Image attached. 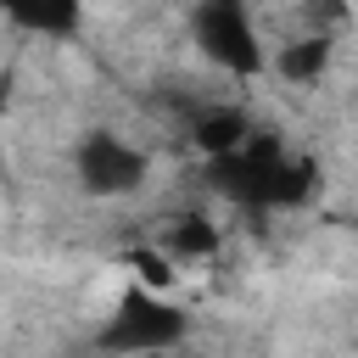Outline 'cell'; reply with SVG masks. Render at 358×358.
Segmentation results:
<instances>
[{"mask_svg":"<svg viewBox=\"0 0 358 358\" xmlns=\"http://www.w3.org/2000/svg\"><path fill=\"white\" fill-rule=\"evenodd\" d=\"M190 336V313L173 308L162 291H123V302L112 308V319L101 324L95 347L101 352H117V358H134V352H157V347H179Z\"/></svg>","mask_w":358,"mask_h":358,"instance_id":"6da1fadb","label":"cell"},{"mask_svg":"<svg viewBox=\"0 0 358 358\" xmlns=\"http://www.w3.org/2000/svg\"><path fill=\"white\" fill-rule=\"evenodd\" d=\"M196 45L224 73H263V39L252 28V11L241 0H201L196 6Z\"/></svg>","mask_w":358,"mask_h":358,"instance_id":"7a4b0ae2","label":"cell"},{"mask_svg":"<svg viewBox=\"0 0 358 358\" xmlns=\"http://www.w3.org/2000/svg\"><path fill=\"white\" fill-rule=\"evenodd\" d=\"M73 162H78V179H84L90 196H129V190L145 185V151H134L129 140L101 134V129L78 140Z\"/></svg>","mask_w":358,"mask_h":358,"instance_id":"3957f363","label":"cell"},{"mask_svg":"<svg viewBox=\"0 0 358 358\" xmlns=\"http://www.w3.org/2000/svg\"><path fill=\"white\" fill-rule=\"evenodd\" d=\"M0 11L22 34H45V39H73L84 22V0H0Z\"/></svg>","mask_w":358,"mask_h":358,"instance_id":"277c9868","label":"cell"},{"mask_svg":"<svg viewBox=\"0 0 358 358\" xmlns=\"http://www.w3.org/2000/svg\"><path fill=\"white\" fill-rule=\"evenodd\" d=\"M157 252L179 268V263H201V257H213L218 252V229L201 218V213H179V218H168V229L157 235Z\"/></svg>","mask_w":358,"mask_h":358,"instance_id":"5b68a950","label":"cell"},{"mask_svg":"<svg viewBox=\"0 0 358 358\" xmlns=\"http://www.w3.org/2000/svg\"><path fill=\"white\" fill-rule=\"evenodd\" d=\"M252 134V123L235 112V106H218V112H207L201 123H196V145L207 151V157H224V151H241V140Z\"/></svg>","mask_w":358,"mask_h":358,"instance_id":"8992f818","label":"cell"},{"mask_svg":"<svg viewBox=\"0 0 358 358\" xmlns=\"http://www.w3.org/2000/svg\"><path fill=\"white\" fill-rule=\"evenodd\" d=\"M324 62H330V39L324 34H308V39H291L280 56H274V67L285 73V78H296V84H313L319 73H324Z\"/></svg>","mask_w":358,"mask_h":358,"instance_id":"52a82bcc","label":"cell"},{"mask_svg":"<svg viewBox=\"0 0 358 358\" xmlns=\"http://www.w3.org/2000/svg\"><path fill=\"white\" fill-rule=\"evenodd\" d=\"M134 358H179L173 347H157V352H134Z\"/></svg>","mask_w":358,"mask_h":358,"instance_id":"ba28073f","label":"cell"},{"mask_svg":"<svg viewBox=\"0 0 358 358\" xmlns=\"http://www.w3.org/2000/svg\"><path fill=\"white\" fill-rule=\"evenodd\" d=\"M0 162H6V140H0Z\"/></svg>","mask_w":358,"mask_h":358,"instance_id":"9c48e42d","label":"cell"}]
</instances>
